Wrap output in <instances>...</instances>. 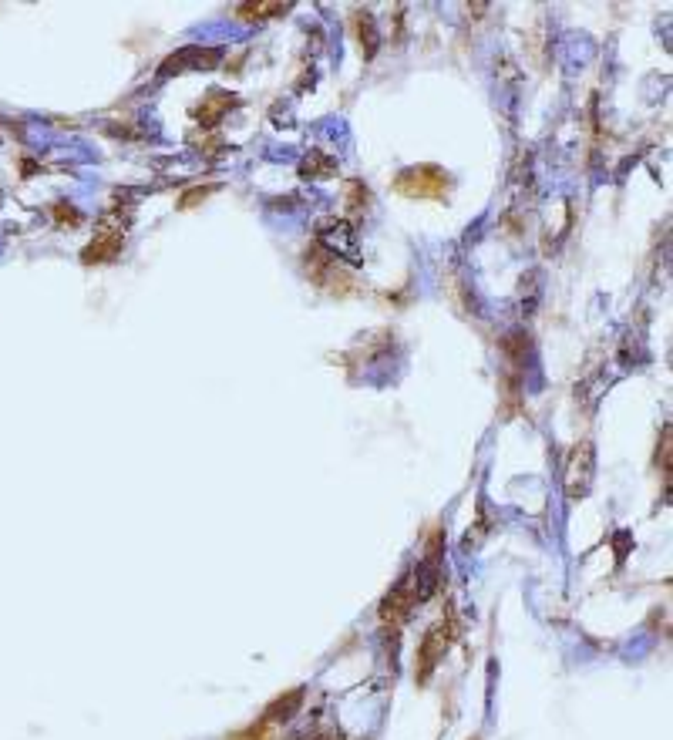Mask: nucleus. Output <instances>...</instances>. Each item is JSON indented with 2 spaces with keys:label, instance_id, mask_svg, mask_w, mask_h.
Listing matches in <instances>:
<instances>
[{
  "label": "nucleus",
  "instance_id": "1",
  "mask_svg": "<svg viewBox=\"0 0 673 740\" xmlns=\"http://www.w3.org/2000/svg\"><path fill=\"white\" fill-rule=\"evenodd\" d=\"M455 633H458V626H455V619H451V616L438 619V623L424 633V640L418 646V656H414V680H418V683L431 680V673L438 670V663L445 660V653L451 650V643H455Z\"/></svg>",
  "mask_w": 673,
  "mask_h": 740
},
{
  "label": "nucleus",
  "instance_id": "2",
  "mask_svg": "<svg viewBox=\"0 0 673 740\" xmlns=\"http://www.w3.org/2000/svg\"><path fill=\"white\" fill-rule=\"evenodd\" d=\"M394 189L408 199H445L451 192V175L438 165H411L398 175Z\"/></svg>",
  "mask_w": 673,
  "mask_h": 740
},
{
  "label": "nucleus",
  "instance_id": "3",
  "mask_svg": "<svg viewBox=\"0 0 673 740\" xmlns=\"http://www.w3.org/2000/svg\"><path fill=\"white\" fill-rule=\"evenodd\" d=\"M125 229H128V222L118 216V212H108V216L98 222L95 236H91V243L85 246L81 259H85L88 266H101V263L118 259V253L125 249Z\"/></svg>",
  "mask_w": 673,
  "mask_h": 740
},
{
  "label": "nucleus",
  "instance_id": "4",
  "mask_svg": "<svg viewBox=\"0 0 673 740\" xmlns=\"http://www.w3.org/2000/svg\"><path fill=\"white\" fill-rule=\"evenodd\" d=\"M424 589H421V579L414 576V572H408V576H401L398 582L391 586V592L381 599V619L384 626H401L404 619H408L414 609H418V603H424Z\"/></svg>",
  "mask_w": 673,
  "mask_h": 740
},
{
  "label": "nucleus",
  "instance_id": "5",
  "mask_svg": "<svg viewBox=\"0 0 673 740\" xmlns=\"http://www.w3.org/2000/svg\"><path fill=\"white\" fill-rule=\"evenodd\" d=\"M307 273H310V280L317 286H324L327 293H337V296L354 293L350 290V286H354V276L347 273V266L330 253H324L320 246H313L307 253Z\"/></svg>",
  "mask_w": 673,
  "mask_h": 740
},
{
  "label": "nucleus",
  "instance_id": "6",
  "mask_svg": "<svg viewBox=\"0 0 673 740\" xmlns=\"http://www.w3.org/2000/svg\"><path fill=\"white\" fill-rule=\"evenodd\" d=\"M317 246L324 249V253H330L334 259H340V263H361V246H357V233H354V226L350 222H344V219H327V222H320V229H317Z\"/></svg>",
  "mask_w": 673,
  "mask_h": 740
},
{
  "label": "nucleus",
  "instance_id": "7",
  "mask_svg": "<svg viewBox=\"0 0 673 740\" xmlns=\"http://www.w3.org/2000/svg\"><path fill=\"white\" fill-rule=\"evenodd\" d=\"M593 471H596V451L589 441H579L573 451H569L566 458V475H562V481H566V495L573 498V502H579L589 485H593Z\"/></svg>",
  "mask_w": 673,
  "mask_h": 740
},
{
  "label": "nucleus",
  "instance_id": "8",
  "mask_svg": "<svg viewBox=\"0 0 673 740\" xmlns=\"http://www.w3.org/2000/svg\"><path fill=\"white\" fill-rule=\"evenodd\" d=\"M223 61V51L216 48H182L162 64V74H182V71H212Z\"/></svg>",
  "mask_w": 673,
  "mask_h": 740
},
{
  "label": "nucleus",
  "instance_id": "9",
  "mask_svg": "<svg viewBox=\"0 0 673 740\" xmlns=\"http://www.w3.org/2000/svg\"><path fill=\"white\" fill-rule=\"evenodd\" d=\"M233 105H236V95H229V91H209V95L202 98V105L196 108L199 125L202 128H216Z\"/></svg>",
  "mask_w": 673,
  "mask_h": 740
},
{
  "label": "nucleus",
  "instance_id": "10",
  "mask_svg": "<svg viewBox=\"0 0 673 740\" xmlns=\"http://www.w3.org/2000/svg\"><path fill=\"white\" fill-rule=\"evenodd\" d=\"M300 703H303V690H290L287 697H276L270 707H266V714L260 717L263 724H280V720H290L293 714L300 710Z\"/></svg>",
  "mask_w": 673,
  "mask_h": 740
},
{
  "label": "nucleus",
  "instance_id": "11",
  "mask_svg": "<svg viewBox=\"0 0 673 740\" xmlns=\"http://www.w3.org/2000/svg\"><path fill=\"white\" fill-rule=\"evenodd\" d=\"M354 31H357V41H361V51H364V58L371 61L374 54H377V24H374V17L367 14V11H357L354 14Z\"/></svg>",
  "mask_w": 673,
  "mask_h": 740
},
{
  "label": "nucleus",
  "instance_id": "12",
  "mask_svg": "<svg viewBox=\"0 0 673 740\" xmlns=\"http://www.w3.org/2000/svg\"><path fill=\"white\" fill-rule=\"evenodd\" d=\"M290 4H243L239 7V21H270V17L287 14Z\"/></svg>",
  "mask_w": 673,
  "mask_h": 740
},
{
  "label": "nucleus",
  "instance_id": "13",
  "mask_svg": "<svg viewBox=\"0 0 673 740\" xmlns=\"http://www.w3.org/2000/svg\"><path fill=\"white\" fill-rule=\"evenodd\" d=\"M347 206L350 212H361L371 206V192L364 189V182H347Z\"/></svg>",
  "mask_w": 673,
  "mask_h": 740
},
{
  "label": "nucleus",
  "instance_id": "14",
  "mask_svg": "<svg viewBox=\"0 0 673 740\" xmlns=\"http://www.w3.org/2000/svg\"><path fill=\"white\" fill-rule=\"evenodd\" d=\"M334 172V162L324 159L320 152H313L307 162H303V175H310V179H317V175H330Z\"/></svg>",
  "mask_w": 673,
  "mask_h": 740
},
{
  "label": "nucleus",
  "instance_id": "15",
  "mask_svg": "<svg viewBox=\"0 0 673 740\" xmlns=\"http://www.w3.org/2000/svg\"><path fill=\"white\" fill-rule=\"evenodd\" d=\"M270 724H263V720H260V724H253V727H246L243 730V734H236L233 740H270Z\"/></svg>",
  "mask_w": 673,
  "mask_h": 740
},
{
  "label": "nucleus",
  "instance_id": "16",
  "mask_svg": "<svg viewBox=\"0 0 673 740\" xmlns=\"http://www.w3.org/2000/svg\"><path fill=\"white\" fill-rule=\"evenodd\" d=\"M209 192H212V189H192V192H186V196H182V202H179V206H182V209H192V206H196L199 199H206Z\"/></svg>",
  "mask_w": 673,
  "mask_h": 740
},
{
  "label": "nucleus",
  "instance_id": "17",
  "mask_svg": "<svg viewBox=\"0 0 673 740\" xmlns=\"http://www.w3.org/2000/svg\"><path fill=\"white\" fill-rule=\"evenodd\" d=\"M313 740H340V737H334V734H320V737H313Z\"/></svg>",
  "mask_w": 673,
  "mask_h": 740
}]
</instances>
